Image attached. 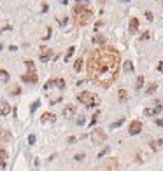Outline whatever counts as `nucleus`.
Returning a JSON list of instances; mask_svg holds the SVG:
<instances>
[{"label": "nucleus", "mask_w": 163, "mask_h": 171, "mask_svg": "<svg viewBox=\"0 0 163 171\" xmlns=\"http://www.w3.org/2000/svg\"><path fill=\"white\" fill-rule=\"evenodd\" d=\"M121 56L114 47H98L88 59V75L100 87H110L119 74Z\"/></svg>", "instance_id": "1"}, {"label": "nucleus", "mask_w": 163, "mask_h": 171, "mask_svg": "<svg viewBox=\"0 0 163 171\" xmlns=\"http://www.w3.org/2000/svg\"><path fill=\"white\" fill-rule=\"evenodd\" d=\"M91 18H93V12H91V9L86 4H75L74 5V21L77 25L84 26V25H88L91 21Z\"/></svg>", "instance_id": "2"}, {"label": "nucleus", "mask_w": 163, "mask_h": 171, "mask_svg": "<svg viewBox=\"0 0 163 171\" xmlns=\"http://www.w3.org/2000/svg\"><path fill=\"white\" fill-rule=\"evenodd\" d=\"M77 100L84 105V107H88V108H93V107H96L98 105V98L90 93V91H83V93H79L77 95Z\"/></svg>", "instance_id": "3"}, {"label": "nucleus", "mask_w": 163, "mask_h": 171, "mask_svg": "<svg viewBox=\"0 0 163 171\" xmlns=\"http://www.w3.org/2000/svg\"><path fill=\"white\" fill-rule=\"evenodd\" d=\"M118 170V161L116 159H109L105 162H102L100 166H96L93 171H116Z\"/></svg>", "instance_id": "4"}, {"label": "nucleus", "mask_w": 163, "mask_h": 171, "mask_svg": "<svg viewBox=\"0 0 163 171\" xmlns=\"http://www.w3.org/2000/svg\"><path fill=\"white\" fill-rule=\"evenodd\" d=\"M162 110H163V101H156L153 107L144 108V115H145V117H153V115H158Z\"/></svg>", "instance_id": "5"}, {"label": "nucleus", "mask_w": 163, "mask_h": 171, "mask_svg": "<svg viewBox=\"0 0 163 171\" xmlns=\"http://www.w3.org/2000/svg\"><path fill=\"white\" fill-rule=\"evenodd\" d=\"M140 131H142V122H140V120H132L130 126H128V134L135 136V134H139Z\"/></svg>", "instance_id": "6"}, {"label": "nucleus", "mask_w": 163, "mask_h": 171, "mask_svg": "<svg viewBox=\"0 0 163 171\" xmlns=\"http://www.w3.org/2000/svg\"><path fill=\"white\" fill-rule=\"evenodd\" d=\"M91 140H93L95 143H104V141L107 140V134L104 133L102 129H95L93 134H91Z\"/></svg>", "instance_id": "7"}, {"label": "nucleus", "mask_w": 163, "mask_h": 171, "mask_svg": "<svg viewBox=\"0 0 163 171\" xmlns=\"http://www.w3.org/2000/svg\"><path fill=\"white\" fill-rule=\"evenodd\" d=\"M53 54H54L53 49H49V47L42 49V51H40V54H39V58H40V63H48V61L53 58Z\"/></svg>", "instance_id": "8"}, {"label": "nucleus", "mask_w": 163, "mask_h": 171, "mask_svg": "<svg viewBox=\"0 0 163 171\" xmlns=\"http://www.w3.org/2000/svg\"><path fill=\"white\" fill-rule=\"evenodd\" d=\"M75 112H77V108H75L74 105H69V107L63 108V117H65V119H70V117L75 115Z\"/></svg>", "instance_id": "9"}, {"label": "nucleus", "mask_w": 163, "mask_h": 171, "mask_svg": "<svg viewBox=\"0 0 163 171\" xmlns=\"http://www.w3.org/2000/svg\"><path fill=\"white\" fill-rule=\"evenodd\" d=\"M21 80L26 82V84H35L37 82V74H25V75H21Z\"/></svg>", "instance_id": "10"}, {"label": "nucleus", "mask_w": 163, "mask_h": 171, "mask_svg": "<svg viewBox=\"0 0 163 171\" xmlns=\"http://www.w3.org/2000/svg\"><path fill=\"white\" fill-rule=\"evenodd\" d=\"M11 114V105L7 101H0V115H9Z\"/></svg>", "instance_id": "11"}, {"label": "nucleus", "mask_w": 163, "mask_h": 171, "mask_svg": "<svg viewBox=\"0 0 163 171\" xmlns=\"http://www.w3.org/2000/svg\"><path fill=\"white\" fill-rule=\"evenodd\" d=\"M128 30H130V33H137V30H139V19H137V18L130 19V26H128Z\"/></svg>", "instance_id": "12"}, {"label": "nucleus", "mask_w": 163, "mask_h": 171, "mask_svg": "<svg viewBox=\"0 0 163 171\" xmlns=\"http://www.w3.org/2000/svg\"><path fill=\"white\" fill-rule=\"evenodd\" d=\"M40 120H44V122H53V120H56V115L51 114V112H46V114L40 115Z\"/></svg>", "instance_id": "13"}, {"label": "nucleus", "mask_w": 163, "mask_h": 171, "mask_svg": "<svg viewBox=\"0 0 163 171\" xmlns=\"http://www.w3.org/2000/svg\"><path fill=\"white\" fill-rule=\"evenodd\" d=\"M118 98H119L121 103H125V101L128 100V91L126 89H119V91H118Z\"/></svg>", "instance_id": "14"}, {"label": "nucleus", "mask_w": 163, "mask_h": 171, "mask_svg": "<svg viewBox=\"0 0 163 171\" xmlns=\"http://www.w3.org/2000/svg\"><path fill=\"white\" fill-rule=\"evenodd\" d=\"M51 84H54V86H58L60 89H65V80H63L61 77H56L54 80H51Z\"/></svg>", "instance_id": "15"}, {"label": "nucleus", "mask_w": 163, "mask_h": 171, "mask_svg": "<svg viewBox=\"0 0 163 171\" xmlns=\"http://www.w3.org/2000/svg\"><path fill=\"white\" fill-rule=\"evenodd\" d=\"M83 65H84L83 58H77L75 63H74V70H75V72H81V70H83Z\"/></svg>", "instance_id": "16"}, {"label": "nucleus", "mask_w": 163, "mask_h": 171, "mask_svg": "<svg viewBox=\"0 0 163 171\" xmlns=\"http://www.w3.org/2000/svg\"><path fill=\"white\" fill-rule=\"evenodd\" d=\"M5 159H7V152L4 149H0V168L5 164Z\"/></svg>", "instance_id": "17"}, {"label": "nucleus", "mask_w": 163, "mask_h": 171, "mask_svg": "<svg viewBox=\"0 0 163 171\" xmlns=\"http://www.w3.org/2000/svg\"><path fill=\"white\" fill-rule=\"evenodd\" d=\"M25 65H26V68H28V74H35V66H34V61H25Z\"/></svg>", "instance_id": "18"}, {"label": "nucleus", "mask_w": 163, "mask_h": 171, "mask_svg": "<svg viewBox=\"0 0 163 171\" xmlns=\"http://www.w3.org/2000/svg\"><path fill=\"white\" fill-rule=\"evenodd\" d=\"M158 147H163V140H156V141H151V149L156 150Z\"/></svg>", "instance_id": "19"}, {"label": "nucleus", "mask_w": 163, "mask_h": 171, "mask_svg": "<svg viewBox=\"0 0 163 171\" xmlns=\"http://www.w3.org/2000/svg\"><path fill=\"white\" fill-rule=\"evenodd\" d=\"M9 79H11V77H9V74H7L5 70H0V80H2V82H7Z\"/></svg>", "instance_id": "20"}, {"label": "nucleus", "mask_w": 163, "mask_h": 171, "mask_svg": "<svg viewBox=\"0 0 163 171\" xmlns=\"http://www.w3.org/2000/svg\"><path fill=\"white\" fill-rule=\"evenodd\" d=\"M156 89H158V84H151V86H149V87L145 89V95H153V93H154Z\"/></svg>", "instance_id": "21"}, {"label": "nucleus", "mask_w": 163, "mask_h": 171, "mask_svg": "<svg viewBox=\"0 0 163 171\" xmlns=\"http://www.w3.org/2000/svg\"><path fill=\"white\" fill-rule=\"evenodd\" d=\"M93 42L95 44H105V37L104 35H96V37H93Z\"/></svg>", "instance_id": "22"}, {"label": "nucleus", "mask_w": 163, "mask_h": 171, "mask_svg": "<svg viewBox=\"0 0 163 171\" xmlns=\"http://www.w3.org/2000/svg\"><path fill=\"white\" fill-rule=\"evenodd\" d=\"M74 51H75V47H69V51H67V54H65V58H63V59H65V61H69V59H70V58H72V54H74Z\"/></svg>", "instance_id": "23"}, {"label": "nucleus", "mask_w": 163, "mask_h": 171, "mask_svg": "<svg viewBox=\"0 0 163 171\" xmlns=\"http://www.w3.org/2000/svg\"><path fill=\"white\" fill-rule=\"evenodd\" d=\"M125 72H133V63L132 61H125Z\"/></svg>", "instance_id": "24"}, {"label": "nucleus", "mask_w": 163, "mask_h": 171, "mask_svg": "<svg viewBox=\"0 0 163 171\" xmlns=\"http://www.w3.org/2000/svg\"><path fill=\"white\" fill-rule=\"evenodd\" d=\"M142 86H144V77H139V79H137V82H135V87H137V89H140Z\"/></svg>", "instance_id": "25"}, {"label": "nucleus", "mask_w": 163, "mask_h": 171, "mask_svg": "<svg viewBox=\"0 0 163 171\" xmlns=\"http://www.w3.org/2000/svg\"><path fill=\"white\" fill-rule=\"evenodd\" d=\"M19 93H21V87H19V86H14V87L11 89V95H14V96H18Z\"/></svg>", "instance_id": "26"}, {"label": "nucleus", "mask_w": 163, "mask_h": 171, "mask_svg": "<svg viewBox=\"0 0 163 171\" xmlns=\"http://www.w3.org/2000/svg\"><path fill=\"white\" fill-rule=\"evenodd\" d=\"M39 105H40V100H35V101L32 103V107H30V110H32V112H35V110H37V107H39Z\"/></svg>", "instance_id": "27"}, {"label": "nucleus", "mask_w": 163, "mask_h": 171, "mask_svg": "<svg viewBox=\"0 0 163 171\" xmlns=\"http://www.w3.org/2000/svg\"><path fill=\"white\" fill-rule=\"evenodd\" d=\"M98 115H100V112H95V114H93V117H91V120H90L91 126H93V124H95V122L98 120Z\"/></svg>", "instance_id": "28"}, {"label": "nucleus", "mask_w": 163, "mask_h": 171, "mask_svg": "<svg viewBox=\"0 0 163 171\" xmlns=\"http://www.w3.org/2000/svg\"><path fill=\"white\" fill-rule=\"evenodd\" d=\"M28 143H30V145H34V143H35V136H34V134H30V136H28Z\"/></svg>", "instance_id": "29"}, {"label": "nucleus", "mask_w": 163, "mask_h": 171, "mask_svg": "<svg viewBox=\"0 0 163 171\" xmlns=\"http://www.w3.org/2000/svg\"><path fill=\"white\" fill-rule=\"evenodd\" d=\"M121 124H123V119H121V120H118V122H114V124H112V126H110V128H119V126H121Z\"/></svg>", "instance_id": "30"}, {"label": "nucleus", "mask_w": 163, "mask_h": 171, "mask_svg": "<svg viewBox=\"0 0 163 171\" xmlns=\"http://www.w3.org/2000/svg\"><path fill=\"white\" fill-rule=\"evenodd\" d=\"M83 159H84V154H77L75 155V161H83Z\"/></svg>", "instance_id": "31"}, {"label": "nucleus", "mask_w": 163, "mask_h": 171, "mask_svg": "<svg viewBox=\"0 0 163 171\" xmlns=\"http://www.w3.org/2000/svg\"><path fill=\"white\" fill-rule=\"evenodd\" d=\"M149 37H151V32H144V35H142V38H144V40H147Z\"/></svg>", "instance_id": "32"}, {"label": "nucleus", "mask_w": 163, "mask_h": 171, "mask_svg": "<svg viewBox=\"0 0 163 171\" xmlns=\"http://www.w3.org/2000/svg\"><path fill=\"white\" fill-rule=\"evenodd\" d=\"M145 18L149 19V21H153V12H149V11H147V12H145Z\"/></svg>", "instance_id": "33"}, {"label": "nucleus", "mask_w": 163, "mask_h": 171, "mask_svg": "<svg viewBox=\"0 0 163 171\" xmlns=\"http://www.w3.org/2000/svg\"><path fill=\"white\" fill-rule=\"evenodd\" d=\"M49 37H51V28H48V32H46V37H44V40H48Z\"/></svg>", "instance_id": "34"}, {"label": "nucleus", "mask_w": 163, "mask_h": 171, "mask_svg": "<svg viewBox=\"0 0 163 171\" xmlns=\"http://www.w3.org/2000/svg\"><path fill=\"white\" fill-rule=\"evenodd\" d=\"M77 124H79V126H83V124H84V117H79V120H77Z\"/></svg>", "instance_id": "35"}, {"label": "nucleus", "mask_w": 163, "mask_h": 171, "mask_svg": "<svg viewBox=\"0 0 163 171\" xmlns=\"http://www.w3.org/2000/svg\"><path fill=\"white\" fill-rule=\"evenodd\" d=\"M109 152V149H104V150H102V152L98 154V157H102V155H105V154Z\"/></svg>", "instance_id": "36"}, {"label": "nucleus", "mask_w": 163, "mask_h": 171, "mask_svg": "<svg viewBox=\"0 0 163 171\" xmlns=\"http://www.w3.org/2000/svg\"><path fill=\"white\" fill-rule=\"evenodd\" d=\"M158 70H160V72H163V61H162V63H158Z\"/></svg>", "instance_id": "37"}, {"label": "nucleus", "mask_w": 163, "mask_h": 171, "mask_svg": "<svg viewBox=\"0 0 163 171\" xmlns=\"http://www.w3.org/2000/svg\"><path fill=\"white\" fill-rule=\"evenodd\" d=\"M156 124H158V126H163V119H158V120H156Z\"/></svg>", "instance_id": "38"}, {"label": "nucleus", "mask_w": 163, "mask_h": 171, "mask_svg": "<svg viewBox=\"0 0 163 171\" xmlns=\"http://www.w3.org/2000/svg\"><path fill=\"white\" fill-rule=\"evenodd\" d=\"M2 49H4V45H2V44H0V51H2Z\"/></svg>", "instance_id": "39"}, {"label": "nucleus", "mask_w": 163, "mask_h": 171, "mask_svg": "<svg viewBox=\"0 0 163 171\" xmlns=\"http://www.w3.org/2000/svg\"><path fill=\"white\" fill-rule=\"evenodd\" d=\"M0 133H2V129H0Z\"/></svg>", "instance_id": "40"}]
</instances>
